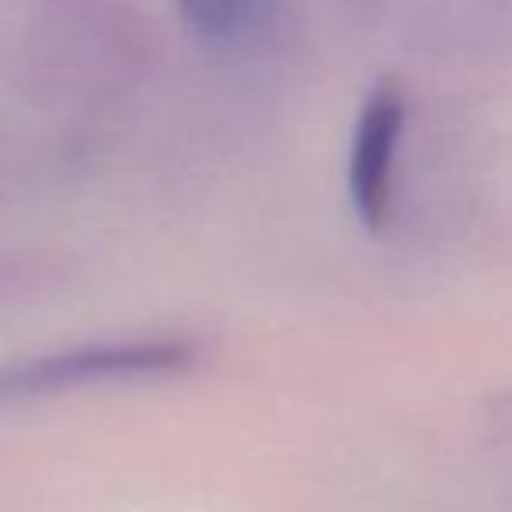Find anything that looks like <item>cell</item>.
<instances>
[{
  "label": "cell",
  "mask_w": 512,
  "mask_h": 512,
  "mask_svg": "<svg viewBox=\"0 0 512 512\" xmlns=\"http://www.w3.org/2000/svg\"><path fill=\"white\" fill-rule=\"evenodd\" d=\"M189 363L192 349L182 342L88 345V349L28 359L18 366H0V401L70 391V387L84 384H112V380L171 377V373H182Z\"/></svg>",
  "instance_id": "6da1fadb"
},
{
  "label": "cell",
  "mask_w": 512,
  "mask_h": 512,
  "mask_svg": "<svg viewBox=\"0 0 512 512\" xmlns=\"http://www.w3.org/2000/svg\"><path fill=\"white\" fill-rule=\"evenodd\" d=\"M408 129L405 88L391 77L377 81L363 95L349 140V203L366 230H384L394 206V164Z\"/></svg>",
  "instance_id": "7a4b0ae2"
},
{
  "label": "cell",
  "mask_w": 512,
  "mask_h": 512,
  "mask_svg": "<svg viewBox=\"0 0 512 512\" xmlns=\"http://www.w3.org/2000/svg\"><path fill=\"white\" fill-rule=\"evenodd\" d=\"M182 14L199 39L213 46H244L269 32L279 0H182Z\"/></svg>",
  "instance_id": "3957f363"
},
{
  "label": "cell",
  "mask_w": 512,
  "mask_h": 512,
  "mask_svg": "<svg viewBox=\"0 0 512 512\" xmlns=\"http://www.w3.org/2000/svg\"><path fill=\"white\" fill-rule=\"evenodd\" d=\"M488 436H492V453H495V467L502 471V485L512 495V394H506L492 408Z\"/></svg>",
  "instance_id": "277c9868"
}]
</instances>
